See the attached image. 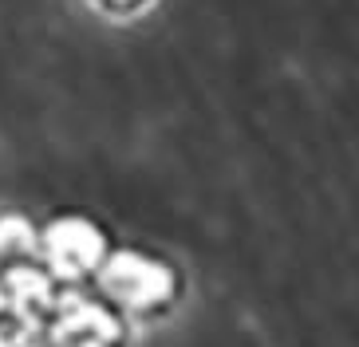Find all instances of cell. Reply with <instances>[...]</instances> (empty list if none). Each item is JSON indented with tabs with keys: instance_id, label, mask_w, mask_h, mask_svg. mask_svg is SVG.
Segmentation results:
<instances>
[{
	"instance_id": "6da1fadb",
	"label": "cell",
	"mask_w": 359,
	"mask_h": 347,
	"mask_svg": "<svg viewBox=\"0 0 359 347\" xmlns=\"http://www.w3.org/2000/svg\"><path fill=\"white\" fill-rule=\"evenodd\" d=\"M95 8H103L107 16H135V12H142L150 4V0H91Z\"/></svg>"
}]
</instances>
